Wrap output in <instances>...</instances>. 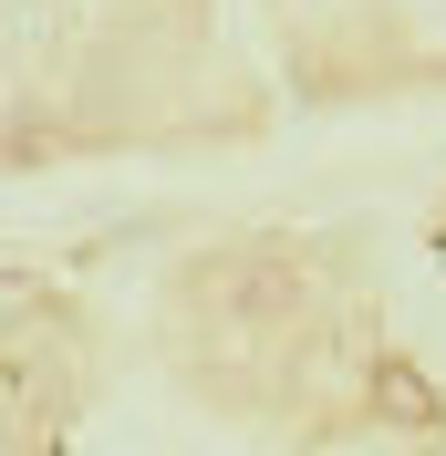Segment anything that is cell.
<instances>
[{"label": "cell", "instance_id": "cell-1", "mask_svg": "<svg viewBox=\"0 0 446 456\" xmlns=\"http://www.w3.org/2000/svg\"><path fill=\"white\" fill-rule=\"evenodd\" d=\"M187 301L208 332L228 342H280L291 322L311 312V259L280 249V239H250V249H208L187 270Z\"/></svg>", "mask_w": 446, "mask_h": 456}]
</instances>
